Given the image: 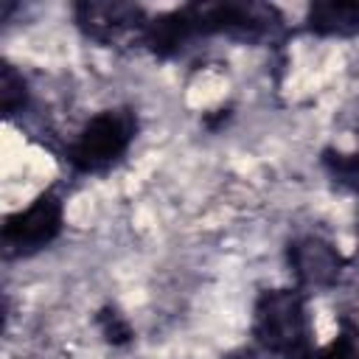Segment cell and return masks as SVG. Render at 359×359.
I'll return each mask as SVG.
<instances>
[{"instance_id":"1","label":"cell","mask_w":359,"mask_h":359,"mask_svg":"<svg viewBox=\"0 0 359 359\" xmlns=\"http://www.w3.org/2000/svg\"><path fill=\"white\" fill-rule=\"evenodd\" d=\"M255 348L280 359H303L311 351V323L303 289H266L252 306Z\"/></svg>"},{"instance_id":"2","label":"cell","mask_w":359,"mask_h":359,"mask_svg":"<svg viewBox=\"0 0 359 359\" xmlns=\"http://www.w3.org/2000/svg\"><path fill=\"white\" fill-rule=\"evenodd\" d=\"M135 132H137V118L132 109L126 107L104 109L84 123V129L67 149V160L73 163L76 171L84 174L104 171L126 154V149L135 140Z\"/></svg>"},{"instance_id":"3","label":"cell","mask_w":359,"mask_h":359,"mask_svg":"<svg viewBox=\"0 0 359 359\" xmlns=\"http://www.w3.org/2000/svg\"><path fill=\"white\" fill-rule=\"evenodd\" d=\"M65 224V208L62 199L53 191L39 194L25 210H17L6 216L0 244L6 258H28L48 244H53Z\"/></svg>"},{"instance_id":"4","label":"cell","mask_w":359,"mask_h":359,"mask_svg":"<svg viewBox=\"0 0 359 359\" xmlns=\"http://www.w3.org/2000/svg\"><path fill=\"white\" fill-rule=\"evenodd\" d=\"M76 25L84 31V36L101 42V45H121L126 39L143 42L149 17L143 14L140 6L132 3H98V0H84L73 6Z\"/></svg>"},{"instance_id":"5","label":"cell","mask_w":359,"mask_h":359,"mask_svg":"<svg viewBox=\"0 0 359 359\" xmlns=\"http://www.w3.org/2000/svg\"><path fill=\"white\" fill-rule=\"evenodd\" d=\"M286 258H289L292 275L297 280V289H303V292L334 286L342 275V266H345L339 250L320 236L294 238L286 250Z\"/></svg>"},{"instance_id":"6","label":"cell","mask_w":359,"mask_h":359,"mask_svg":"<svg viewBox=\"0 0 359 359\" xmlns=\"http://www.w3.org/2000/svg\"><path fill=\"white\" fill-rule=\"evenodd\" d=\"M309 31L317 36H356L359 34V0H320L309 6Z\"/></svg>"},{"instance_id":"7","label":"cell","mask_w":359,"mask_h":359,"mask_svg":"<svg viewBox=\"0 0 359 359\" xmlns=\"http://www.w3.org/2000/svg\"><path fill=\"white\" fill-rule=\"evenodd\" d=\"M323 168L328 171V177L348 191L359 194V154H348V151H323Z\"/></svg>"},{"instance_id":"8","label":"cell","mask_w":359,"mask_h":359,"mask_svg":"<svg viewBox=\"0 0 359 359\" xmlns=\"http://www.w3.org/2000/svg\"><path fill=\"white\" fill-rule=\"evenodd\" d=\"M0 104L6 118L22 112V107L28 104V84L11 65H3V73H0Z\"/></svg>"},{"instance_id":"9","label":"cell","mask_w":359,"mask_h":359,"mask_svg":"<svg viewBox=\"0 0 359 359\" xmlns=\"http://www.w3.org/2000/svg\"><path fill=\"white\" fill-rule=\"evenodd\" d=\"M303 359H359V328L345 323L342 334L331 345H325L320 351H309Z\"/></svg>"},{"instance_id":"10","label":"cell","mask_w":359,"mask_h":359,"mask_svg":"<svg viewBox=\"0 0 359 359\" xmlns=\"http://www.w3.org/2000/svg\"><path fill=\"white\" fill-rule=\"evenodd\" d=\"M95 323H98L104 339L112 342V345H126V342L132 339V325H129V320H126L118 309H112V306L101 309L98 317H95Z\"/></svg>"},{"instance_id":"11","label":"cell","mask_w":359,"mask_h":359,"mask_svg":"<svg viewBox=\"0 0 359 359\" xmlns=\"http://www.w3.org/2000/svg\"><path fill=\"white\" fill-rule=\"evenodd\" d=\"M222 359H261V348H236Z\"/></svg>"}]
</instances>
